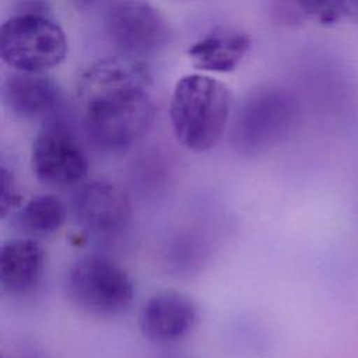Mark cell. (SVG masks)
Returning <instances> with one entry per match:
<instances>
[{
	"label": "cell",
	"instance_id": "obj_1",
	"mask_svg": "<svg viewBox=\"0 0 358 358\" xmlns=\"http://www.w3.org/2000/svg\"><path fill=\"white\" fill-rule=\"evenodd\" d=\"M229 88L204 74L180 77L169 101V119L176 140L190 151L204 152L221 140L229 116Z\"/></svg>",
	"mask_w": 358,
	"mask_h": 358
},
{
	"label": "cell",
	"instance_id": "obj_2",
	"mask_svg": "<svg viewBox=\"0 0 358 358\" xmlns=\"http://www.w3.org/2000/svg\"><path fill=\"white\" fill-rule=\"evenodd\" d=\"M84 130L98 150L120 152L140 141L151 129L155 109L145 88L124 87L78 98Z\"/></svg>",
	"mask_w": 358,
	"mask_h": 358
},
{
	"label": "cell",
	"instance_id": "obj_3",
	"mask_svg": "<svg viewBox=\"0 0 358 358\" xmlns=\"http://www.w3.org/2000/svg\"><path fill=\"white\" fill-rule=\"evenodd\" d=\"M64 289L76 308L98 317H112L126 312L134 298V284L129 273L115 260L99 253L81 256L70 264Z\"/></svg>",
	"mask_w": 358,
	"mask_h": 358
},
{
	"label": "cell",
	"instance_id": "obj_4",
	"mask_svg": "<svg viewBox=\"0 0 358 358\" xmlns=\"http://www.w3.org/2000/svg\"><path fill=\"white\" fill-rule=\"evenodd\" d=\"M69 43L64 31L48 15L14 14L0 28V56L14 71L43 73L62 64Z\"/></svg>",
	"mask_w": 358,
	"mask_h": 358
},
{
	"label": "cell",
	"instance_id": "obj_5",
	"mask_svg": "<svg viewBox=\"0 0 358 358\" xmlns=\"http://www.w3.org/2000/svg\"><path fill=\"white\" fill-rule=\"evenodd\" d=\"M295 103L280 90H259L241 106L231 131L234 150L256 157L287 137L295 122Z\"/></svg>",
	"mask_w": 358,
	"mask_h": 358
},
{
	"label": "cell",
	"instance_id": "obj_6",
	"mask_svg": "<svg viewBox=\"0 0 358 358\" xmlns=\"http://www.w3.org/2000/svg\"><path fill=\"white\" fill-rule=\"evenodd\" d=\"M31 168L39 182L67 187L84 182L90 162L70 126L60 120H50L43 124L32 143Z\"/></svg>",
	"mask_w": 358,
	"mask_h": 358
},
{
	"label": "cell",
	"instance_id": "obj_7",
	"mask_svg": "<svg viewBox=\"0 0 358 358\" xmlns=\"http://www.w3.org/2000/svg\"><path fill=\"white\" fill-rule=\"evenodd\" d=\"M109 41L124 55L144 56L158 52L171 36L164 15L144 0H120L105 15Z\"/></svg>",
	"mask_w": 358,
	"mask_h": 358
},
{
	"label": "cell",
	"instance_id": "obj_8",
	"mask_svg": "<svg viewBox=\"0 0 358 358\" xmlns=\"http://www.w3.org/2000/svg\"><path fill=\"white\" fill-rule=\"evenodd\" d=\"M76 224L95 238H113L131 218V203L126 192L105 179L83 182L71 197Z\"/></svg>",
	"mask_w": 358,
	"mask_h": 358
},
{
	"label": "cell",
	"instance_id": "obj_9",
	"mask_svg": "<svg viewBox=\"0 0 358 358\" xmlns=\"http://www.w3.org/2000/svg\"><path fill=\"white\" fill-rule=\"evenodd\" d=\"M197 305L178 291H161L143 305L138 324L143 336L155 344H172L183 340L196 326Z\"/></svg>",
	"mask_w": 358,
	"mask_h": 358
},
{
	"label": "cell",
	"instance_id": "obj_10",
	"mask_svg": "<svg viewBox=\"0 0 358 358\" xmlns=\"http://www.w3.org/2000/svg\"><path fill=\"white\" fill-rule=\"evenodd\" d=\"M46 266L43 246L32 238L7 241L0 248V284L10 295H28L42 282Z\"/></svg>",
	"mask_w": 358,
	"mask_h": 358
},
{
	"label": "cell",
	"instance_id": "obj_11",
	"mask_svg": "<svg viewBox=\"0 0 358 358\" xmlns=\"http://www.w3.org/2000/svg\"><path fill=\"white\" fill-rule=\"evenodd\" d=\"M6 108L18 117L35 119L53 112L60 101L56 84L42 73L14 71L3 83Z\"/></svg>",
	"mask_w": 358,
	"mask_h": 358
},
{
	"label": "cell",
	"instance_id": "obj_12",
	"mask_svg": "<svg viewBox=\"0 0 358 358\" xmlns=\"http://www.w3.org/2000/svg\"><path fill=\"white\" fill-rule=\"evenodd\" d=\"M252 45L249 34L234 28H217L187 49L194 69L208 73H229L245 59Z\"/></svg>",
	"mask_w": 358,
	"mask_h": 358
},
{
	"label": "cell",
	"instance_id": "obj_13",
	"mask_svg": "<svg viewBox=\"0 0 358 358\" xmlns=\"http://www.w3.org/2000/svg\"><path fill=\"white\" fill-rule=\"evenodd\" d=\"M152 74L145 62L136 56H112L101 59L81 74L77 88L78 98L115 88H148Z\"/></svg>",
	"mask_w": 358,
	"mask_h": 358
},
{
	"label": "cell",
	"instance_id": "obj_14",
	"mask_svg": "<svg viewBox=\"0 0 358 358\" xmlns=\"http://www.w3.org/2000/svg\"><path fill=\"white\" fill-rule=\"evenodd\" d=\"M66 217V206L59 197L38 194L14 213V224L28 235L48 236L63 227Z\"/></svg>",
	"mask_w": 358,
	"mask_h": 358
},
{
	"label": "cell",
	"instance_id": "obj_15",
	"mask_svg": "<svg viewBox=\"0 0 358 358\" xmlns=\"http://www.w3.org/2000/svg\"><path fill=\"white\" fill-rule=\"evenodd\" d=\"M303 21L331 27L358 14V0H296Z\"/></svg>",
	"mask_w": 358,
	"mask_h": 358
},
{
	"label": "cell",
	"instance_id": "obj_16",
	"mask_svg": "<svg viewBox=\"0 0 358 358\" xmlns=\"http://www.w3.org/2000/svg\"><path fill=\"white\" fill-rule=\"evenodd\" d=\"M0 215L1 218H6L10 213H15L21 207L22 197L20 194L14 175L4 165L0 169Z\"/></svg>",
	"mask_w": 358,
	"mask_h": 358
},
{
	"label": "cell",
	"instance_id": "obj_17",
	"mask_svg": "<svg viewBox=\"0 0 358 358\" xmlns=\"http://www.w3.org/2000/svg\"><path fill=\"white\" fill-rule=\"evenodd\" d=\"M268 11L281 25L296 27L305 22L298 10L296 0H268Z\"/></svg>",
	"mask_w": 358,
	"mask_h": 358
},
{
	"label": "cell",
	"instance_id": "obj_18",
	"mask_svg": "<svg viewBox=\"0 0 358 358\" xmlns=\"http://www.w3.org/2000/svg\"><path fill=\"white\" fill-rule=\"evenodd\" d=\"M67 1L74 10L84 13V11H91L99 7L105 0H67Z\"/></svg>",
	"mask_w": 358,
	"mask_h": 358
}]
</instances>
